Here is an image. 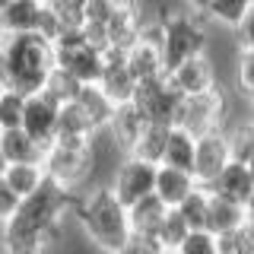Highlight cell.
<instances>
[{
  "label": "cell",
  "mask_w": 254,
  "mask_h": 254,
  "mask_svg": "<svg viewBox=\"0 0 254 254\" xmlns=\"http://www.w3.org/2000/svg\"><path fill=\"white\" fill-rule=\"evenodd\" d=\"M73 222L99 254H121L124 245L130 242L127 206L111 194L108 185H92L79 190Z\"/></svg>",
  "instance_id": "obj_1"
},
{
  "label": "cell",
  "mask_w": 254,
  "mask_h": 254,
  "mask_svg": "<svg viewBox=\"0 0 254 254\" xmlns=\"http://www.w3.org/2000/svg\"><path fill=\"white\" fill-rule=\"evenodd\" d=\"M0 51H3L6 64V86L35 95L45 89V79L58 67L54 61V42L38 32H26V35H3L0 38Z\"/></svg>",
  "instance_id": "obj_2"
},
{
  "label": "cell",
  "mask_w": 254,
  "mask_h": 254,
  "mask_svg": "<svg viewBox=\"0 0 254 254\" xmlns=\"http://www.w3.org/2000/svg\"><path fill=\"white\" fill-rule=\"evenodd\" d=\"M162 61L165 73L175 70L188 58H200L210 54V29H206V16L194 13L188 6H175V10H162Z\"/></svg>",
  "instance_id": "obj_3"
},
{
  "label": "cell",
  "mask_w": 254,
  "mask_h": 254,
  "mask_svg": "<svg viewBox=\"0 0 254 254\" xmlns=\"http://www.w3.org/2000/svg\"><path fill=\"white\" fill-rule=\"evenodd\" d=\"M99 169V137L95 140H64L58 137L45 149V172L54 185L70 190L92 188V175Z\"/></svg>",
  "instance_id": "obj_4"
},
{
  "label": "cell",
  "mask_w": 254,
  "mask_h": 254,
  "mask_svg": "<svg viewBox=\"0 0 254 254\" xmlns=\"http://www.w3.org/2000/svg\"><path fill=\"white\" fill-rule=\"evenodd\" d=\"M54 61L79 86H95L102 70H105V51H99V48L86 42L83 29H64L54 38Z\"/></svg>",
  "instance_id": "obj_5"
},
{
  "label": "cell",
  "mask_w": 254,
  "mask_h": 254,
  "mask_svg": "<svg viewBox=\"0 0 254 254\" xmlns=\"http://www.w3.org/2000/svg\"><path fill=\"white\" fill-rule=\"evenodd\" d=\"M232 118H229V95L222 86L203 92V95H190L181 105V118L175 127H185L188 133L194 137H203V133H213V130H222Z\"/></svg>",
  "instance_id": "obj_6"
},
{
  "label": "cell",
  "mask_w": 254,
  "mask_h": 254,
  "mask_svg": "<svg viewBox=\"0 0 254 254\" xmlns=\"http://www.w3.org/2000/svg\"><path fill=\"white\" fill-rule=\"evenodd\" d=\"M156 172H159V165L146 162V159L121 156V162L115 165V172L108 178V190L124 206H133L143 197L156 194Z\"/></svg>",
  "instance_id": "obj_7"
},
{
  "label": "cell",
  "mask_w": 254,
  "mask_h": 254,
  "mask_svg": "<svg viewBox=\"0 0 254 254\" xmlns=\"http://www.w3.org/2000/svg\"><path fill=\"white\" fill-rule=\"evenodd\" d=\"M133 102L146 111V118L153 124H169V127H175V124H178V118H181L185 95H181L169 83V76H159V79H149V83H140Z\"/></svg>",
  "instance_id": "obj_8"
},
{
  "label": "cell",
  "mask_w": 254,
  "mask_h": 254,
  "mask_svg": "<svg viewBox=\"0 0 254 254\" xmlns=\"http://www.w3.org/2000/svg\"><path fill=\"white\" fill-rule=\"evenodd\" d=\"M169 83L178 89L185 99L190 95H203L210 89H216L219 79H216V64H213L210 54H200V58H188L185 64H178L175 70H169Z\"/></svg>",
  "instance_id": "obj_9"
},
{
  "label": "cell",
  "mask_w": 254,
  "mask_h": 254,
  "mask_svg": "<svg viewBox=\"0 0 254 254\" xmlns=\"http://www.w3.org/2000/svg\"><path fill=\"white\" fill-rule=\"evenodd\" d=\"M149 127V118L137 102H127V105H118L115 115H111V124L105 130V137L111 140V146L118 149L121 156H130L137 140L143 137V130Z\"/></svg>",
  "instance_id": "obj_10"
},
{
  "label": "cell",
  "mask_w": 254,
  "mask_h": 254,
  "mask_svg": "<svg viewBox=\"0 0 254 254\" xmlns=\"http://www.w3.org/2000/svg\"><path fill=\"white\" fill-rule=\"evenodd\" d=\"M95 86H99L102 95H105L115 108L133 102V95H137V79H133V73L127 70L124 54L105 51V70H102V76H99V83H95Z\"/></svg>",
  "instance_id": "obj_11"
},
{
  "label": "cell",
  "mask_w": 254,
  "mask_h": 254,
  "mask_svg": "<svg viewBox=\"0 0 254 254\" xmlns=\"http://www.w3.org/2000/svg\"><path fill=\"white\" fill-rule=\"evenodd\" d=\"M58 118H61V105H54L48 95L35 92V95H29V102H26L22 130L48 149L54 143V137H58Z\"/></svg>",
  "instance_id": "obj_12"
},
{
  "label": "cell",
  "mask_w": 254,
  "mask_h": 254,
  "mask_svg": "<svg viewBox=\"0 0 254 254\" xmlns=\"http://www.w3.org/2000/svg\"><path fill=\"white\" fill-rule=\"evenodd\" d=\"M229 162H232V156H229V143H226V133L222 130L197 137V153H194V178H197V185H210Z\"/></svg>",
  "instance_id": "obj_13"
},
{
  "label": "cell",
  "mask_w": 254,
  "mask_h": 254,
  "mask_svg": "<svg viewBox=\"0 0 254 254\" xmlns=\"http://www.w3.org/2000/svg\"><path fill=\"white\" fill-rule=\"evenodd\" d=\"M203 188L210 190L213 197H222V200H229V203L245 206L248 197L254 194V178H251V169L245 162H229L226 169H222L210 185H203Z\"/></svg>",
  "instance_id": "obj_14"
},
{
  "label": "cell",
  "mask_w": 254,
  "mask_h": 254,
  "mask_svg": "<svg viewBox=\"0 0 254 254\" xmlns=\"http://www.w3.org/2000/svg\"><path fill=\"white\" fill-rule=\"evenodd\" d=\"M42 0H10L0 10V35H26V32H38L42 22Z\"/></svg>",
  "instance_id": "obj_15"
},
{
  "label": "cell",
  "mask_w": 254,
  "mask_h": 254,
  "mask_svg": "<svg viewBox=\"0 0 254 254\" xmlns=\"http://www.w3.org/2000/svg\"><path fill=\"white\" fill-rule=\"evenodd\" d=\"M197 188V178L185 169H172V165H159L156 172V197L162 200L169 210L185 203V197Z\"/></svg>",
  "instance_id": "obj_16"
},
{
  "label": "cell",
  "mask_w": 254,
  "mask_h": 254,
  "mask_svg": "<svg viewBox=\"0 0 254 254\" xmlns=\"http://www.w3.org/2000/svg\"><path fill=\"white\" fill-rule=\"evenodd\" d=\"M73 105L76 111L86 118V124L92 127V133L95 137H102V133L108 130V124H111V115H115V105L102 95L99 86H83L79 89V95L73 99Z\"/></svg>",
  "instance_id": "obj_17"
},
{
  "label": "cell",
  "mask_w": 254,
  "mask_h": 254,
  "mask_svg": "<svg viewBox=\"0 0 254 254\" xmlns=\"http://www.w3.org/2000/svg\"><path fill=\"white\" fill-rule=\"evenodd\" d=\"M124 61H127V70H130L133 79H137V86H140V83H149V79L165 76L162 48H159V45H149V42H143V38H140V42L124 54Z\"/></svg>",
  "instance_id": "obj_18"
},
{
  "label": "cell",
  "mask_w": 254,
  "mask_h": 254,
  "mask_svg": "<svg viewBox=\"0 0 254 254\" xmlns=\"http://www.w3.org/2000/svg\"><path fill=\"white\" fill-rule=\"evenodd\" d=\"M165 213H169V206L159 200L156 194L143 197L137 200L133 206H127V219H130V235H140V238H156L159 226H162Z\"/></svg>",
  "instance_id": "obj_19"
},
{
  "label": "cell",
  "mask_w": 254,
  "mask_h": 254,
  "mask_svg": "<svg viewBox=\"0 0 254 254\" xmlns=\"http://www.w3.org/2000/svg\"><path fill=\"white\" fill-rule=\"evenodd\" d=\"M0 146H3L6 165H19V162H45V146L38 140H32L22 127L16 130H0Z\"/></svg>",
  "instance_id": "obj_20"
},
{
  "label": "cell",
  "mask_w": 254,
  "mask_h": 254,
  "mask_svg": "<svg viewBox=\"0 0 254 254\" xmlns=\"http://www.w3.org/2000/svg\"><path fill=\"white\" fill-rule=\"evenodd\" d=\"M3 178H6V185H10L16 194H19V200H26V197H32L35 190H42V188L48 185L45 162H19V165H6Z\"/></svg>",
  "instance_id": "obj_21"
},
{
  "label": "cell",
  "mask_w": 254,
  "mask_h": 254,
  "mask_svg": "<svg viewBox=\"0 0 254 254\" xmlns=\"http://www.w3.org/2000/svg\"><path fill=\"white\" fill-rule=\"evenodd\" d=\"M194 153H197V137L188 133L185 127H172L169 143H165L162 153V165H172V169H185L194 175Z\"/></svg>",
  "instance_id": "obj_22"
},
{
  "label": "cell",
  "mask_w": 254,
  "mask_h": 254,
  "mask_svg": "<svg viewBox=\"0 0 254 254\" xmlns=\"http://www.w3.org/2000/svg\"><path fill=\"white\" fill-rule=\"evenodd\" d=\"M238 226H245V206L238 203H229L222 197H213L210 194V210H206V232L213 235H226V232H235Z\"/></svg>",
  "instance_id": "obj_23"
},
{
  "label": "cell",
  "mask_w": 254,
  "mask_h": 254,
  "mask_svg": "<svg viewBox=\"0 0 254 254\" xmlns=\"http://www.w3.org/2000/svg\"><path fill=\"white\" fill-rule=\"evenodd\" d=\"M222 133H226L232 162H245V165H248L254 159V127H251V121H248V118H242V121H229L226 127H222Z\"/></svg>",
  "instance_id": "obj_24"
},
{
  "label": "cell",
  "mask_w": 254,
  "mask_h": 254,
  "mask_svg": "<svg viewBox=\"0 0 254 254\" xmlns=\"http://www.w3.org/2000/svg\"><path fill=\"white\" fill-rule=\"evenodd\" d=\"M169 133H172L169 124H153L149 121V127L143 130V137L137 140V146H133L130 156L146 159V162H153V165H162V153H165V143H169Z\"/></svg>",
  "instance_id": "obj_25"
},
{
  "label": "cell",
  "mask_w": 254,
  "mask_h": 254,
  "mask_svg": "<svg viewBox=\"0 0 254 254\" xmlns=\"http://www.w3.org/2000/svg\"><path fill=\"white\" fill-rule=\"evenodd\" d=\"M26 102H29V95L13 89V86H3V89H0V130H16V127H22Z\"/></svg>",
  "instance_id": "obj_26"
},
{
  "label": "cell",
  "mask_w": 254,
  "mask_h": 254,
  "mask_svg": "<svg viewBox=\"0 0 254 254\" xmlns=\"http://www.w3.org/2000/svg\"><path fill=\"white\" fill-rule=\"evenodd\" d=\"M254 6V0H210V6H206V19L216 22V26H226V29H235L238 22L245 19V13H248Z\"/></svg>",
  "instance_id": "obj_27"
},
{
  "label": "cell",
  "mask_w": 254,
  "mask_h": 254,
  "mask_svg": "<svg viewBox=\"0 0 254 254\" xmlns=\"http://www.w3.org/2000/svg\"><path fill=\"white\" fill-rule=\"evenodd\" d=\"M79 89H83V86L76 83L73 76L67 73V70H61V67H54L51 70V76L45 79V89H42V95H48V99L54 102V105H70V102L76 99L79 95Z\"/></svg>",
  "instance_id": "obj_28"
},
{
  "label": "cell",
  "mask_w": 254,
  "mask_h": 254,
  "mask_svg": "<svg viewBox=\"0 0 254 254\" xmlns=\"http://www.w3.org/2000/svg\"><path fill=\"white\" fill-rule=\"evenodd\" d=\"M181 213V219L188 222V229H206V210H210V190L203 185H197L190 194L185 197V203L175 206Z\"/></svg>",
  "instance_id": "obj_29"
},
{
  "label": "cell",
  "mask_w": 254,
  "mask_h": 254,
  "mask_svg": "<svg viewBox=\"0 0 254 254\" xmlns=\"http://www.w3.org/2000/svg\"><path fill=\"white\" fill-rule=\"evenodd\" d=\"M188 232H190V229H188V222L181 219V213L178 210H169V213H165V219H162V226H159V232H156V242L162 245L165 251L175 254V251L181 248V242L188 238Z\"/></svg>",
  "instance_id": "obj_30"
},
{
  "label": "cell",
  "mask_w": 254,
  "mask_h": 254,
  "mask_svg": "<svg viewBox=\"0 0 254 254\" xmlns=\"http://www.w3.org/2000/svg\"><path fill=\"white\" fill-rule=\"evenodd\" d=\"M42 3L61 19L64 29H83L86 22V0H42Z\"/></svg>",
  "instance_id": "obj_31"
},
{
  "label": "cell",
  "mask_w": 254,
  "mask_h": 254,
  "mask_svg": "<svg viewBox=\"0 0 254 254\" xmlns=\"http://www.w3.org/2000/svg\"><path fill=\"white\" fill-rule=\"evenodd\" d=\"M235 89L242 99L254 102V51H242L235 54Z\"/></svg>",
  "instance_id": "obj_32"
},
{
  "label": "cell",
  "mask_w": 254,
  "mask_h": 254,
  "mask_svg": "<svg viewBox=\"0 0 254 254\" xmlns=\"http://www.w3.org/2000/svg\"><path fill=\"white\" fill-rule=\"evenodd\" d=\"M219 254H254V229L238 226L235 232L219 235Z\"/></svg>",
  "instance_id": "obj_33"
},
{
  "label": "cell",
  "mask_w": 254,
  "mask_h": 254,
  "mask_svg": "<svg viewBox=\"0 0 254 254\" xmlns=\"http://www.w3.org/2000/svg\"><path fill=\"white\" fill-rule=\"evenodd\" d=\"M175 254H219V238L206 229H190Z\"/></svg>",
  "instance_id": "obj_34"
},
{
  "label": "cell",
  "mask_w": 254,
  "mask_h": 254,
  "mask_svg": "<svg viewBox=\"0 0 254 254\" xmlns=\"http://www.w3.org/2000/svg\"><path fill=\"white\" fill-rule=\"evenodd\" d=\"M19 203H22V200H19V194H16L10 185H6V178L0 175V226L13 219V213L19 210Z\"/></svg>",
  "instance_id": "obj_35"
},
{
  "label": "cell",
  "mask_w": 254,
  "mask_h": 254,
  "mask_svg": "<svg viewBox=\"0 0 254 254\" xmlns=\"http://www.w3.org/2000/svg\"><path fill=\"white\" fill-rule=\"evenodd\" d=\"M232 32H235V42H238L242 51H254V6L245 13V19L238 22Z\"/></svg>",
  "instance_id": "obj_36"
},
{
  "label": "cell",
  "mask_w": 254,
  "mask_h": 254,
  "mask_svg": "<svg viewBox=\"0 0 254 254\" xmlns=\"http://www.w3.org/2000/svg\"><path fill=\"white\" fill-rule=\"evenodd\" d=\"M121 254H172V251H165L162 245L156 242V238H140V235H130V242L124 245V251Z\"/></svg>",
  "instance_id": "obj_37"
},
{
  "label": "cell",
  "mask_w": 254,
  "mask_h": 254,
  "mask_svg": "<svg viewBox=\"0 0 254 254\" xmlns=\"http://www.w3.org/2000/svg\"><path fill=\"white\" fill-rule=\"evenodd\" d=\"M108 3L115 6V10H137L140 0H108Z\"/></svg>",
  "instance_id": "obj_38"
},
{
  "label": "cell",
  "mask_w": 254,
  "mask_h": 254,
  "mask_svg": "<svg viewBox=\"0 0 254 254\" xmlns=\"http://www.w3.org/2000/svg\"><path fill=\"white\" fill-rule=\"evenodd\" d=\"M245 226L254 229V194L248 197V203H245Z\"/></svg>",
  "instance_id": "obj_39"
},
{
  "label": "cell",
  "mask_w": 254,
  "mask_h": 254,
  "mask_svg": "<svg viewBox=\"0 0 254 254\" xmlns=\"http://www.w3.org/2000/svg\"><path fill=\"white\" fill-rule=\"evenodd\" d=\"M185 6H188V10H194V13H206L210 0H185Z\"/></svg>",
  "instance_id": "obj_40"
},
{
  "label": "cell",
  "mask_w": 254,
  "mask_h": 254,
  "mask_svg": "<svg viewBox=\"0 0 254 254\" xmlns=\"http://www.w3.org/2000/svg\"><path fill=\"white\" fill-rule=\"evenodd\" d=\"M6 172V156H3V146H0V175Z\"/></svg>",
  "instance_id": "obj_41"
},
{
  "label": "cell",
  "mask_w": 254,
  "mask_h": 254,
  "mask_svg": "<svg viewBox=\"0 0 254 254\" xmlns=\"http://www.w3.org/2000/svg\"><path fill=\"white\" fill-rule=\"evenodd\" d=\"M248 121H251V127H254V102H251V108H248Z\"/></svg>",
  "instance_id": "obj_42"
},
{
  "label": "cell",
  "mask_w": 254,
  "mask_h": 254,
  "mask_svg": "<svg viewBox=\"0 0 254 254\" xmlns=\"http://www.w3.org/2000/svg\"><path fill=\"white\" fill-rule=\"evenodd\" d=\"M248 169H251V178H254V159H251V162H248Z\"/></svg>",
  "instance_id": "obj_43"
}]
</instances>
